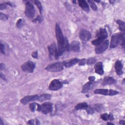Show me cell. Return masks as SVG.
<instances>
[{"instance_id":"cell-1","label":"cell","mask_w":125,"mask_h":125,"mask_svg":"<svg viewBox=\"0 0 125 125\" xmlns=\"http://www.w3.org/2000/svg\"><path fill=\"white\" fill-rule=\"evenodd\" d=\"M56 36L58 42V53L59 56H61L65 51H69V45L67 40L64 38L61 29L58 23L55 26Z\"/></svg>"},{"instance_id":"cell-2","label":"cell","mask_w":125,"mask_h":125,"mask_svg":"<svg viewBox=\"0 0 125 125\" xmlns=\"http://www.w3.org/2000/svg\"><path fill=\"white\" fill-rule=\"evenodd\" d=\"M119 44H121L123 47H124V44H125L124 36V35L120 33L115 34L112 36L111 42H110V47L111 48H115L117 47Z\"/></svg>"},{"instance_id":"cell-3","label":"cell","mask_w":125,"mask_h":125,"mask_svg":"<svg viewBox=\"0 0 125 125\" xmlns=\"http://www.w3.org/2000/svg\"><path fill=\"white\" fill-rule=\"evenodd\" d=\"M63 66L62 62H57L47 66L45 69L50 72H59L63 70Z\"/></svg>"},{"instance_id":"cell-4","label":"cell","mask_w":125,"mask_h":125,"mask_svg":"<svg viewBox=\"0 0 125 125\" xmlns=\"http://www.w3.org/2000/svg\"><path fill=\"white\" fill-rule=\"evenodd\" d=\"M94 93L96 94H101L103 95L114 96L117 95L119 93V92L113 89H97L94 91Z\"/></svg>"},{"instance_id":"cell-5","label":"cell","mask_w":125,"mask_h":125,"mask_svg":"<svg viewBox=\"0 0 125 125\" xmlns=\"http://www.w3.org/2000/svg\"><path fill=\"white\" fill-rule=\"evenodd\" d=\"M25 14L27 17L31 19L34 16L35 9L33 4L30 2H27L25 3Z\"/></svg>"},{"instance_id":"cell-6","label":"cell","mask_w":125,"mask_h":125,"mask_svg":"<svg viewBox=\"0 0 125 125\" xmlns=\"http://www.w3.org/2000/svg\"><path fill=\"white\" fill-rule=\"evenodd\" d=\"M21 67L23 71L28 73H31L33 71L35 67V64L33 62L29 61L22 64Z\"/></svg>"},{"instance_id":"cell-7","label":"cell","mask_w":125,"mask_h":125,"mask_svg":"<svg viewBox=\"0 0 125 125\" xmlns=\"http://www.w3.org/2000/svg\"><path fill=\"white\" fill-rule=\"evenodd\" d=\"M109 45V41L105 40L102 43L97 45L95 48V52L97 54H101L106 50Z\"/></svg>"},{"instance_id":"cell-8","label":"cell","mask_w":125,"mask_h":125,"mask_svg":"<svg viewBox=\"0 0 125 125\" xmlns=\"http://www.w3.org/2000/svg\"><path fill=\"white\" fill-rule=\"evenodd\" d=\"M53 110V104L49 102H45L41 105V110L42 113L46 114L51 113Z\"/></svg>"},{"instance_id":"cell-9","label":"cell","mask_w":125,"mask_h":125,"mask_svg":"<svg viewBox=\"0 0 125 125\" xmlns=\"http://www.w3.org/2000/svg\"><path fill=\"white\" fill-rule=\"evenodd\" d=\"M48 49L50 57H54L55 59L57 60L59 57L58 49H57L56 44L55 43H52L48 46Z\"/></svg>"},{"instance_id":"cell-10","label":"cell","mask_w":125,"mask_h":125,"mask_svg":"<svg viewBox=\"0 0 125 125\" xmlns=\"http://www.w3.org/2000/svg\"><path fill=\"white\" fill-rule=\"evenodd\" d=\"M62 86V83L60 81L55 79L52 81L50 83L49 85V89L50 90L56 91L61 88Z\"/></svg>"},{"instance_id":"cell-11","label":"cell","mask_w":125,"mask_h":125,"mask_svg":"<svg viewBox=\"0 0 125 125\" xmlns=\"http://www.w3.org/2000/svg\"><path fill=\"white\" fill-rule=\"evenodd\" d=\"M79 36L80 38L82 41H88L91 38V34L88 30L83 29H81L80 32Z\"/></svg>"},{"instance_id":"cell-12","label":"cell","mask_w":125,"mask_h":125,"mask_svg":"<svg viewBox=\"0 0 125 125\" xmlns=\"http://www.w3.org/2000/svg\"><path fill=\"white\" fill-rule=\"evenodd\" d=\"M38 98H39V96L37 95H28V96H25L24 97H23L21 100V102L22 104L25 105L30 102L38 100Z\"/></svg>"},{"instance_id":"cell-13","label":"cell","mask_w":125,"mask_h":125,"mask_svg":"<svg viewBox=\"0 0 125 125\" xmlns=\"http://www.w3.org/2000/svg\"><path fill=\"white\" fill-rule=\"evenodd\" d=\"M97 38L102 41H104L107 37V33L105 28H101L99 29V31L97 35Z\"/></svg>"},{"instance_id":"cell-14","label":"cell","mask_w":125,"mask_h":125,"mask_svg":"<svg viewBox=\"0 0 125 125\" xmlns=\"http://www.w3.org/2000/svg\"><path fill=\"white\" fill-rule=\"evenodd\" d=\"M79 60L78 59H77V58H73L71 60L64 61L62 62V63H63V64L64 66H65V67L68 68V67H71L73 65L78 63L79 62Z\"/></svg>"},{"instance_id":"cell-15","label":"cell","mask_w":125,"mask_h":125,"mask_svg":"<svg viewBox=\"0 0 125 125\" xmlns=\"http://www.w3.org/2000/svg\"><path fill=\"white\" fill-rule=\"evenodd\" d=\"M80 49V44L79 42L73 41L69 45V50H72L73 51L78 52Z\"/></svg>"},{"instance_id":"cell-16","label":"cell","mask_w":125,"mask_h":125,"mask_svg":"<svg viewBox=\"0 0 125 125\" xmlns=\"http://www.w3.org/2000/svg\"><path fill=\"white\" fill-rule=\"evenodd\" d=\"M95 72L99 75H103L104 74L103 65L102 62H98L96 63L94 66Z\"/></svg>"},{"instance_id":"cell-17","label":"cell","mask_w":125,"mask_h":125,"mask_svg":"<svg viewBox=\"0 0 125 125\" xmlns=\"http://www.w3.org/2000/svg\"><path fill=\"white\" fill-rule=\"evenodd\" d=\"M123 64L121 61L118 60L115 63V68L117 74L119 75L123 74Z\"/></svg>"},{"instance_id":"cell-18","label":"cell","mask_w":125,"mask_h":125,"mask_svg":"<svg viewBox=\"0 0 125 125\" xmlns=\"http://www.w3.org/2000/svg\"><path fill=\"white\" fill-rule=\"evenodd\" d=\"M116 83V80L111 77H105L103 81V85H110L114 84Z\"/></svg>"},{"instance_id":"cell-19","label":"cell","mask_w":125,"mask_h":125,"mask_svg":"<svg viewBox=\"0 0 125 125\" xmlns=\"http://www.w3.org/2000/svg\"><path fill=\"white\" fill-rule=\"evenodd\" d=\"M78 3L80 7L85 12H88L89 11V7L87 2L84 0H78Z\"/></svg>"},{"instance_id":"cell-20","label":"cell","mask_w":125,"mask_h":125,"mask_svg":"<svg viewBox=\"0 0 125 125\" xmlns=\"http://www.w3.org/2000/svg\"><path fill=\"white\" fill-rule=\"evenodd\" d=\"M93 83L92 82H89L86 83H85L82 89V92L83 93H87L88 91H89V90H90L93 86Z\"/></svg>"},{"instance_id":"cell-21","label":"cell","mask_w":125,"mask_h":125,"mask_svg":"<svg viewBox=\"0 0 125 125\" xmlns=\"http://www.w3.org/2000/svg\"><path fill=\"white\" fill-rule=\"evenodd\" d=\"M51 96L49 94H46V93H44V94H42L41 95H40V96H39L38 101H39L40 102H44L46 100H48L49 99H50Z\"/></svg>"},{"instance_id":"cell-22","label":"cell","mask_w":125,"mask_h":125,"mask_svg":"<svg viewBox=\"0 0 125 125\" xmlns=\"http://www.w3.org/2000/svg\"><path fill=\"white\" fill-rule=\"evenodd\" d=\"M87 107H88L87 104L86 103L83 102V103H81L77 104L76 105L75 109L76 110H82V109H86Z\"/></svg>"},{"instance_id":"cell-23","label":"cell","mask_w":125,"mask_h":125,"mask_svg":"<svg viewBox=\"0 0 125 125\" xmlns=\"http://www.w3.org/2000/svg\"><path fill=\"white\" fill-rule=\"evenodd\" d=\"M101 118L104 121H107V120H110L112 121L113 120V116L111 113H110L109 114H108L107 113H104L101 115Z\"/></svg>"},{"instance_id":"cell-24","label":"cell","mask_w":125,"mask_h":125,"mask_svg":"<svg viewBox=\"0 0 125 125\" xmlns=\"http://www.w3.org/2000/svg\"><path fill=\"white\" fill-rule=\"evenodd\" d=\"M116 22L117 24L119 25V29L120 31L124 32L125 31V22L123 21H122L121 20H117Z\"/></svg>"},{"instance_id":"cell-25","label":"cell","mask_w":125,"mask_h":125,"mask_svg":"<svg viewBox=\"0 0 125 125\" xmlns=\"http://www.w3.org/2000/svg\"><path fill=\"white\" fill-rule=\"evenodd\" d=\"M38 104L36 103H32L29 104V109L32 112H34L36 109L37 110Z\"/></svg>"},{"instance_id":"cell-26","label":"cell","mask_w":125,"mask_h":125,"mask_svg":"<svg viewBox=\"0 0 125 125\" xmlns=\"http://www.w3.org/2000/svg\"><path fill=\"white\" fill-rule=\"evenodd\" d=\"M88 2L89 3L91 8L94 10V11H96L97 10V7L94 2V1L92 0H88Z\"/></svg>"},{"instance_id":"cell-27","label":"cell","mask_w":125,"mask_h":125,"mask_svg":"<svg viewBox=\"0 0 125 125\" xmlns=\"http://www.w3.org/2000/svg\"><path fill=\"white\" fill-rule=\"evenodd\" d=\"M96 61V60L95 58H89L88 60H87L86 63L88 65H91L93 63H94Z\"/></svg>"},{"instance_id":"cell-28","label":"cell","mask_w":125,"mask_h":125,"mask_svg":"<svg viewBox=\"0 0 125 125\" xmlns=\"http://www.w3.org/2000/svg\"><path fill=\"white\" fill-rule=\"evenodd\" d=\"M34 3H35V4L37 6L38 9H39V10H40V13H42V4H41V2H40V1H39V0H36L34 1Z\"/></svg>"},{"instance_id":"cell-29","label":"cell","mask_w":125,"mask_h":125,"mask_svg":"<svg viewBox=\"0 0 125 125\" xmlns=\"http://www.w3.org/2000/svg\"><path fill=\"white\" fill-rule=\"evenodd\" d=\"M0 18L1 21H6L8 19V16L6 15L3 14L1 12L0 15Z\"/></svg>"},{"instance_id":"cell-30","label":"cell","mask_w":125,"mask_h":125,"mask_svg":"<svg viewBox=\"0 0 125 125\" xmlns=\"http://www.w3.org/2000/svg\"><path fill=\"white\" fill-rule=\"evenodd\" d=\"M86 110H87V112L88 114H91L94 113V109L90 106L88 107V106L87 108H86Z\"/></svg>"},{"instance_id":"cell-31","label":"cell","mask_w":125,"mask_h":125,"mask_svg":"<svg viewBox=\"0 0 125 125\" xmlns=\"http://www.w3.org/2000/svg\"><path fill=\"white\" fill-rule=\"evenodd\" d=\"M23 24V22H22V19H19L18 21L17 22V24H16V25L18 27H20L22 26V25Z\"/></svg>"},{"instance_id":"cell-32","label":"cell","mask_w":125,"mask_h":125,"mask_svg":"<svg viewBox=\"0 0 125 125\" xmlns=\"http://www.w3.org/2000/svg\"><path fill=\"white\" fill-rule=\"evenodd\" d=\"M94 109L97 110V111H100L102 110V105L100 104H96L94 106Z\"/></svg>"},{"instance_id":"cell-33","label":"cell","mask_w":125,"mask_h":125,"mask_svg":"<svg viewBox=\"0 0 125 125\" xmlns=\"http://www.w3.org/2000/svg\"><path fill=\"white\" fill-rule=\"evenodd\" d=\"M86 60L85 59H83L82 60H79V61L78 62L79 65H83L86 63Z\"/></svg>"},{"instance_id":"cell-34","label":"cell","mask_w":125,"mask_h":125,"mask_svg":"<svg viewBox=\"0 0 125 125\" xmlns=\"http://www.w3.org/2000/svg\"><path fill=\"white\" fill-rule=\"evenodd\" d=\"M0 51L2 54H5V49H4V46L2 43H0Z\"/></svg>"},{"instance_id":"cell-35","label":"cell","mask_w":125,"mask_h":125,"mask_svg":"<svg viewBox=\"0 0 125 125\" xmlns=\"http://www.w3.org/2000/svg\"><path fill=\"white\" fill-rule=\"evenodd\" d=\"M42 17L40 16H38L35 19V20H34L33 21H38V22H41V21H42Z\"/></svg>"},{"instance_id":"cell-36","label":"cell","mask_w":125,"mask_h":125,"mask_svg":"<svg viewBox=\"0 0 125 125\" xmlns=\"http://www.w3.org/2000/svg\"><path fill=\"white\" fill-rule=\"evenodd\" d=\"M6 8V4L5 3H1L0 5V10H3Z\"/></svg>"},{"instance_id":"cell-37","label":"cell","mask_w":125,"mask_h":125,"mask_svg":"<svg viewBox=\"0 0 125 125\" xmlns=\"http://www.w3.org/2000/svg\"><path fill=\"white\" fill-rule=\"evenodd\" d=\"M32 56L34 58H38V52L37 51H34L33 52L32 54Z\"/></svg>"},{"instance_id":"cell-38","label":"cell","mask_w":125,"mask_h":125,"mask_svg":"<svg viewBox=\"0 0 125 125\" xmlns=\"http://www.w3.org/2000/svg\"><path fill=\"white\" fill-rule=\"evenodd\" d=\"M88 80L90 82H93L95 80V77L94 76H90L88 78Z\"/></svg>"},{"instance_id":"cell-39","label":"cell","mask_w":125,"mask_h":125,"mask_svg":"<svg viewBox=\"0 0 125 125\" xmlns=\"http://www.w3.org/2000/svg\"><path fill=\"white\" fill-rule=\"evenodd\" d=\"M34 120H30L29 121H28L27 124H29V125H34Z\"/></svg>"},{"instance_id":"cell-40","label":"cell","mask_w":125,"mask_h":125,"mask_svg":"<svg viewBox=\"0 0 125 125\" xmlns=\"http://www.w3.org/2000/svg\"><path fill=\"white\" fill-rule=\"evenodd\" d=\"M120 124L121 125H125V121L124 120H120L119 122Z\"/></svg>"},{"instance_id":"cell-41","label":"cell","mask_w":125,"mask_h":125,"mask_svg":"<svg viewBox=\"0 0 125 125\" xmlns=\"http://www.w3.org/2000/svg\"><path fill=\"white\" fill-rule=\"evenodd\" d=\"M3 66H4V64H3L2 63H0V69H1V70L2 69V68H3V67H4Z\"/></svg>"},{"instance_id":"cell-42","label":"cell","mask_w":125,"mask_h":125,"mask_svg":"<svg viewBox=\"0 0 125 125\" xmlns=\"http://www.w3.org/2000/svg\"><path fill=\"white\" fill-rule=\"evenodd\" d=\"M0 125H4V123L2 122V121L1 119H0Z\"/></svg>"},{"instance_id":"cell-43","label":"cell","mask_w":125,"mask_h":125,"mask_svg":"<svg viewBox=\"0 0 125 125\" xmlns=\"http://www.w3.org/2000/svg\"><path fill=\"white\" fill-rule=\"evenodd\" d=\"M107 125H114L113 123H110V122H108L107 123Z\"/></svg>"}]
</instances>
